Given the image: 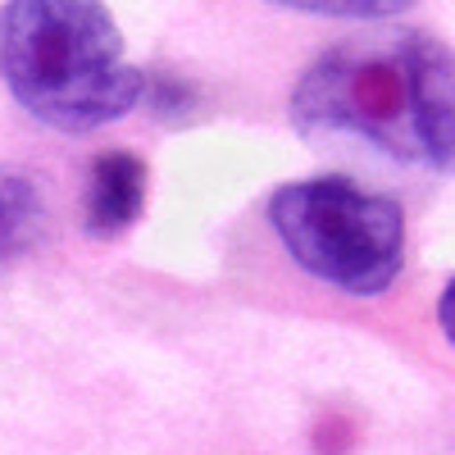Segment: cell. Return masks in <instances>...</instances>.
Segmentation results:
<instances>
[{"mask_svg":"<svg viewBox=\"0 0 455 455\" xmlns=\"http://www.w3.org/2000/svg\"><path fill=\"white\" fill-rule=\"evenodd\" d=\"M291 124L310 141L347 137L455 173V51L419 28L347 36L300 73Z\"/></svg>","mask_w":455,"mask_h":455,"instance_id":"obj_1","label":"cell"},{"mask_svg":"<svg viewBox=\"0 0 455 455\" xmlns=\"http://www.w3.org/2000/svg\"><path fill=\"white\" fill-rule=\"evenodd\" d=\"M0 83L46 128L96 132L141 100L146 73L100 0H5Z\"/></svg>","mask_w":455,"mask_h":455,"instance_id":"obj_2","label":"cell"},{"mask_svg":"<svg viewBox=\"0 0 455 455\" xmlns=\"http://www.w3.org/2000/svg\"><path fill=\"white\" fill-rule=\"evenodd\" d=\"M269 223L310 278L351 296L387 291L405 264V210L341 173L278 187Z\"/></svg>","mask_w":455,"mask_h":455,"instance_id":"obj_3","label":"cell"},{"mask_svg":"<svg viewBox=\"0 0 455 455\" xmlns=\"http://www.w3.org/2000/svg\"><path fill=\"white\" fill-rule=\"evenodd\" d=\"M146 205V164L132 150H105L92 164L87 187V233L92 237H119L141 219Z\"/></svg>","mask_w":455,"mask_h":455,"instance_id":"obj_4","label":"cell"},{"mask_svg":"<svg viewBox=\"0 0 455 455\" xmlns=\"http://www.w3.org/2000/svg\"><path fill=\"white\" fill-rule=\"evenodd\" d=\"M46 228V196L28 173L0 169V269L23 259Z\"/></svg>","mask_w":455,"mask_h":455,"instance_id":"obj_5","label":"cell"},{"mask_svg":"<svg viewBox=\"0 0 455 455\" xmlns=\"http://www.w3.org/2000/svg\"><path fill=\"white\" fill-rule=\"evenodd\" d=\"M283 10H300V14H323V19H392L419 0H269Z\"/></svg>","mask_w":455,"mask_h":455,"instance_id":"obj_6","label":"cell"},{"mask_svg":"<svg viewBox=\"0 0 455 455\" xmlns=\"http://www.w3.org/2000/svg\"><path fill=\"white\" fill-rule=\"evenodd\" d=\"M437 323H442V332H446V341L455 347V278L442 287V300H437Z\"/></svg>","mask_w":455,"mask_h":455,"instance_id":"obj_7","label":"cell"}]
</instances>
